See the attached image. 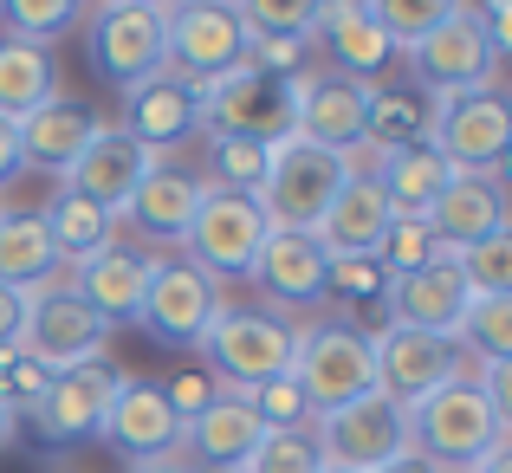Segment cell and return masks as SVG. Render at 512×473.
Returning <instances> with one entry per match:
<instances>
[{
  "mask_svg": "<svg viewBox=\"0 0 512 473\" xmlns=\"http://www.w3.org/2000/svg\"><path fill=\"white\" fill-rule=\"evenodd\" d=\"M344 175H350V156H331L305 137H286L266 156V175H260V188H253V201H260L266 221L286 227V234H318L325 208L344 188Z\"/></svg>",
  "mask_w": 512,
  "mask_h": 473,
  "instance_id": "3957f363",
  "label": "cell"
},
{
  "mask_svg": "<svg viewBox=\"0 0 512 473\" xmlns=\"http://www.w3.org/2000/svg\"><path fill=\"white\" fill-rule=\"evenodd\" d=\"M78 20H91V7H78V0H0V26H7V39H20V46L52 52V39H65Z\"/></svg>",
  "mask_w": 512,
  "mask_h": 473,
  "instance_id": "836d02e7",
  "label": "cell"
},
{
  "mask_svg": "<svg viewBox=\"0 0 512 473\" xmlns=\"http://www.w3.org/2000/svg\"><path fill=\"white\" fill-rule=\"evenodd\" d=\"M266 143L247 137H208V188H234V195H253L266 175Z\"/></svg>",
  "mask_w": 512,
  "mask_h": 473,
  "instance_id": "d590c367",
  "label": "cell"
},
{
  "mask_svg": "<svg viewBox=\"0 0 512 473\" xmlns=\"http://www.w3.org/2000/svg\"><path fill=\"white\" fill-rule=\"evenodd\" d=\"M428 150L448 162L454 175H500L512 156V104L493 85L441 98L428 111Z\"/></svg>",
  "mask_w": 512,
  "mask_h": 473,
  "instance_id": "5b68a950",
  "label": "cell"
},
{
  "mask_svg": "<svg viewBox=\"0 0 512 473\" xmlns=\"http://www.w3.org/2000/svg\"><path fill=\"white\" fill-rule=\"evenodd\" d=\"M325 292H331V299H344V305H370L376 324H383V292H389V273L370 260V253H363V260H331Z\"/></svg>",
  "mask_w": 512,
  "mask_h": 473,
  "instance_id": "7bdbcfd3",
  "label": "cell"
},
{
  "mask_svg": "<svg viewBox=\"0 0 512 473\" xmlns=\"http://www.w3.org/2000/svg\"><path fill=\"white\" fill-rule=\"evenodd\" d=\"M376 473H435V467H428V461H422V454H415V448H409V454H396V461H389V467H376Z\"/></svg>",
  "mask_w": 512,
  "mask_h": 473,
  "instance_id": "681fc988",
  "label": "cell"
},
{
  "mask_svg": "<svg viewBox=\"0 0 512 473\" xmlns=\"http://www.w3.org/2000/svg\"><path fill=\"white\" fill-rule=\"evenodd\" d=\"M247 65V26L227 0H188L163 7V72L188 78L195 91L221 85Z\"/></svg>",
  "mask_w": 512,
  "mask_h": 473,
  "instance_id": "277c9868",
  "label": "cell"
},
{
  "mask_svg": "<svg viewBox=\"0 0 512 473\" xmlns=\"http://www.w3.org/2000/svg\"><path fill=\"white\" fill-rule=\"evenodd\" d=\"M454 344H461V357L512 363V299H474L454 324Z\"/></svg>",
  "mask_w": 512,
  "mask_h": 473,
  "instance_id": "e575fe53",
  "label": "cell"
},
{
  "mask_svg": "<svg viewBox=\"0 0 512 473\" xmlns=\"http://www.w3.org/2000/svg\"><path fill=\"white\" fill-rule=\"evenodd\" d=\"M20 169H46V175H72V162L91 150V137H98V111L78 98H52L39 104L33 117H20Z\"/></svg>",
  "mask_w": 512,
  "mask_h": 473,
  "instance_id": "d4e9b609",
  "label": "cell"
},
{
  "mask_svg": "<svg viewBox=\"0 0 512 473\" xmlns=\"http://www.w3.org/2000/svg\"><path fill=\"white\" fill-rule=\"evenodd\" d=\"M130 473H195V467H182V461H163V467H130Z\"/></svg>",
  "mask_w": 512,
  "mask_h": 473,
  "instance_id": "f5cc1de1",
  "label": "cell"
},
{
  "mask_svg": "<svg viewBox=\"0 0 512 473\" xmlns=\"http://www.w3.org/2000/svg\"><path fill=\"white\" fill-rule=\"evenodd\" d=\"M201 195H208V175L175 169V162H156V169L137 182V195L124 201V214H117V221H130L143 240H156V247H182L188 227H195Z\"/></svg>",
  "mask_w": 512,
  "mask_h": 473,
  "instance_id": "44dd1931",
  "label": "cell"
},
{
  "mask_svg": "<svg viewBox=\"0 0 512 473\" xmlns=\"http://www.w3.org/2000/svg\"><path fill=\"white\" fill-rule=\"evenodd\" d=\"M260 435L266 428H260V415H253V402L240 396V389H221V396L182 428V448L195 454V473H240L247 454L260 448Z\"/></svg>",
  "mask_w": 512,
  "mask_h": 473,
  "instance_id": "603a6c76",
  "label": "cell"
},
{
  "mask_svg": "<svg viewBox=\"0 0 512 473\" xmlns=\"http://www.w3.org/2000/svg\"><path fill=\"white\" fill-rule=\"evenodd\" d=\"M325 473H338V467H325Z\"/></svg>",
  "mask_w": 512,
  "mask_h": 473,
  "instance_id": "db71d44e",
  "label": "cell"
},
{
  "mask_svg": "<svg viewBox=\"0 0 512 473\" xmlns=\"http://www.w3.org/2000/svg\"><path fill=\"white\" fill-rule=\"evenodd\" d=\"M247 279H260V292L273 299L266 312H279V318H286V312H312V305L331 299V292H325L331 253L318 247V234H286V227H273Z\"/></svg>",
  "mask_w": 512,
  "mask_h": 473,
  "instance_id": "e0dca14e",
  "label": "cell"
},
{
  "mask_svg": "<svg viewBox=\"0 0 512 473\" xmlns=\"http://www.w3.org/2000/svg\"><path fill=\"white\" fill-rule=\"evenodd\" d=\"M59 98V65L46 46H20V39H0V117L20 124L39 104Z\"/></svg>",
  "mask_w": 512,
  "mask_h": 473,
  "instance_id": "4dcf8cb0",
  "label": "cell"
},
{
  "mask_svg": "<svg viewBox=\"0 0 512 473\" xmlns=\"http://www.w3.org/2000/svg\"><path fill=\"white\" fill-rule=\"evenodd\" d=\"M266 234H273V221H266V208H260L253 195L208 188L182 247H188V266H201V273L221 286V279H247V273H253V260H260Z\"/></svg>",
  "mask_w": 512,
  "mask_h": 473,
  "instance_id": "9c48e42d",
  "label": "cell"
},
{
  "mask_svg": "<svg viewBox=\"0 0 512 473\" xmlns=\"http://www.w3.org/2000/svg\"><path fill=\"white\" fill-rule=\"evenodd\" d=\"M448 7L454 0H370V20L389 33L396 52H409V46H422V39L448 20Z\"/></svg>",
  "mask_w": 512,
  "mask_h": 473,
  "instance_id": "f35d334b",
  "label": "cell"
},
{
  "mask_svg": "<svg viewBox=\"0 0 512 473\" xmlns=\"http://www.w3.org/2000/svg\"><path fill=\"white\" fill-rule=\"evenodd\" d=\"M474 26H480V39H487L493 59L512 52V7H500V0H493V7H474Z\"/></svg>",
  "mask_w": 512,
  "mask_h": 473,
  "instance_id": "bcb514c9",
  "label": "cell"
},
{
  "mask_svg": "<svg viewBox=\"0 0 512 473\" xmlns=\"http://www.w3.org/2000/svg\"><path fill=\"white\" fill-rule=\"evenodd\" d=\"M201 124L208 137H247V143H286L299 137V78H266L240 65L234 78L201 91Z\"/></svg>",
  "mask_w": 512,
  "mask_h": 473,
  "instance_id": "8992f818",
  "label": "cell"
},
{
  "mask_svg": "<svg viewBox=\"0 0 512 473\" xmlns=\"http://www.w3.org/2000/svg\"><path fill=\"white\" fill-rule=\"evenodd\" d=\"M474 473H512V448H493V454H487V461H480Z\"/></svg>",
  "mask_w": 512,
  "mask_h": 473,
  "instance_id": "f907efd6",
  "label": "cell"
},
{
  "mask_svg": "<svg viewBox=\"0 0 512 473\" xmlns=\"http://www.w3.org/2000/svg\"><path fill=\"white\" fill-rule=\"evenodd\" d=\"M461 279L474 299H512V227L487 234L480 247L461 253Z\"/></svg>",
  "mask_w": 512,
  "mask_h": 473,
  "instance_id": "74e56055",
  "label": "cell"
},
{
  "mask_svg": "<svg viewBox=\"0 0 512 473\" xmlns=\"http://www.w3.org/2000/svg\"><path fill=\"white\" fill-rule=\"evenodd\" d=\"M208 350V376L221 389H260L273 376H292V350H299V324L266 312V305H221V318L201 337Z\"/></svg>",
  "mask_w": 512,
  "mask_h": 473,
  "instance_id": "7a4b0ae2",
  "label": "cell"
},
{
  "mask_svg": "<svg viewBox=\"0 0 512 473\" xmlns=\"http://www.w3.org/2000/svg\"><path fill=\"white\" fill-rule=\"evenodd\" d=\"M506 435L512 422L487 402V389L474 376H454L422 409H409V448L435 473H474L493 448H506Z\"/></svg>",
  "mask_w": 512,
  "mask_h": 473,
  "instance_id": "6da1fadb",
  "label": "cell"
},
{
  "mask_svg": "<svg viewBox=\"0 0 512 473\" xmlns=\"http://www.w3.org/2000/svg\"><path fill=\"white\" fill-rule=\"evenodd\" d=\"M195 130H208V124H201V91L188 85V78L150 72V78H137V85L124 91V137L143 143L150 156L188 143Z\"/></svg>",
  "mask_w": 512,
  "mask_h": 473,
  "instance_id": "ac0fdd59",
  "label": "cell"
},
{
  "mask_svg": "<svg viewBox=\"0 0 512 473\" xmlns=\"http://www.w3.org/2000/svg\"><path fill=\"white\" fill-rule=\"evenodd\" d=\"M312 39L331 46V72L357 78V85H376L389 72V59H396L389 33L370 20V0H331V7H318Z\"/></svg>",
  "mask_w": 512,
  "mask_h": 473,
  "instance_id": "83f0119b",
  "label": "cell"
},
{
  "mask_svg": "<svg viewBox=\"0 0 512 473\" xmlns=\"http://www.w3.org/2000/svg\"><path fill=\"white\" fill-rule=\"evenodd\" d=\"M422 221H428V234L441 240V253L461 260L467 247H480L487 234H500V227H506V188H500V175H454Z\"/></svg>",
  "mask_w": 512,
  "mask_h": 473,
  "instance_id": "7402d4cb",
  "label": "cell"
},
{
  "mask_svg": "<svg viewBox=\"0 0 512 473\" xmlns=\"http://www.w3.org/2000/svg\"><path fill=\"white\" fill-rule=\"evenodd\" d=\"M363 111H370V85L344 72H305L299 78V137L331 156L357 162L363 150Z\"/></svg>",
  "mask_w": 512,
  "mask_h": 473,
  "instance_id": "ffe728a7",
  "label": "cell"
},
{
  "mask_svg": "<svg viewBox=\"0 0 512 473\" xmlns=\"http://www.w3.org/2000/svg\"><path fill=\"white\" fill-rule=\"evenodd\" d=\"M389 221H396V214H389V201H383V188H376V175L350 162L338 201H331L325 221H318V247H325L331 260H363V253L376 260V240H383Z\"/></svg>",
  "mask_w": 512,
  "mask_h": 473,
  "instance_id": "484cf974",
  "label": "cell"
},
{
  "mask_svg": "<svg viewBox=\"0 0 512 473\" xmlns=\"http://www.w3.org/2000/svg\"><path fill=\"white\" fill-rule=\"evenodd\" d=\"M156 389H163V402L175 409V422H182V428L195 422V415L208 409L214 396H221V383H214L208 370H182V376H169V383H156Z\"/></svg>",
  "mask_w": 512,
  "mask_h": 473,
  "instance_id": "f6af8a7d",
  "label": "cell"
},
{
  "mask_svg": "<svg viewBox=\"0 0 512 473\" xmlns=\"http://www.w3.org/2000/svg\"><path fill=\"white\" fill-rule=\"evenodd\" d=\"M370 370H376V396H389L402 415L422 409L435 389H448L461 370V344L435 331H409V324H376L370 331Z\"/></svg>",
  "mask_w": 512,
  "mask_h": 473,
  "instance_id": "ba28073f",
  "label": "cell"
},
{
  "mask_svg": "<svg viewBox=\"0 0 512 473\" xmlns=\"http://www.w3.org/2000/svg\"><path fill=\"white\" fill-rule=\"evenodd\" d=\"M46 383H52V370L33 357V350H7V357H0V402H7V415H13V422L39 409Z\"/></svg>",
  "mask_w": 512,
  "mask_h": 473,
  "instance_id": "60d3db41",
  "label": "cell"
},
{
  "mask_svg": "<svg viewBox=\"0 0 512 473\" xmlns=\"http://www.w3.org/2000/svg\"><path fill=\"white\" fill-rule=\"evenodd\" d=\"M240 473H325V454H318L312 428H292V435H260V448L247 454Z\"/></svg>",
  "mask_w": 512,
  "mask_h": 473,
  "instance_id": "ab89813d",
  "label": "cell"
},
{
  "mask_svg": "<svg viewBox=\"0 0 512 473\" xmlns=\"http://www.w3.org/2000/svg\"><path fill=\"white\" fill-rule=\"evenodd\" d=\"M13 175H20V130L0 117V188H7Z\"/></svg>",
  "mask_w": 512,
  "mask_h": 473,
  "instance_id": "c3c4849f",
  "label": "cell"
},
{
  "mask_svg": "<svg viewBox=\"0 0 512 473\" xmlns=\"http://www.w3.org/2000/svg\"><path fill=\"white\" fill-rule=\"evenodd\" d=\"M163 156H150L143 143H130L124 130H98L91 137V150L72 162V175H65V188L85 201H98L104 214H124V201L137 195V182L156 169Z\"/></svg>",
  "mask_w": 512,
  "mask_h": 473,
  "instance_id": "cb8c5ba5",
  "label": "cell"
},
{
  "mask_svg": "<svg viewBox=\"0 0 512 473\" xmlns=\"http://www.w3.org/2000/svg\"><path fill=\"white\" fill-rule=\"evenodd\" d=\"M59 279V253L39 214H0V286L7 292H39Z\"/></svg>",
  "mask_w": 512,
  "mask_h": 473,
  "instance_id": "f546056e",
  "label": "cell"
},
{
  "mask_svg": "<svg viewBox=\"0 0 512 473\" xmlns=\"http://www.w3.org/2000/svg\"><path fill=\"white\" fill-rule=\"evenodd\" d=\"M234 13L247 33H312L318 26V0H247Z\"/></svg>",
  "mask_w": 512,
  "mask_h": 473,
  "instance_id": "ee69618b",
  "label": "cell"
},
{
  "mask_svg": "<svg viewBox=\"0 0 512 473\" xmlns=\"http://www.w3.org/2000/svg\"><path fill=\"white\" fill-rule=\"evenodd\" d=\"M98 435L111 441V454H124L130 467H163V461L182 454V422H175V409L163 402V389L137 383V376L117 383L111 415H104Z\"/></svg>",
  "mask_w": 512,
  "mask_h": 473,
  "instance_id": "9a60e30c",
  "label": "cell"
},
{
  "mask_svg": "<svg viewBox=\"0 0 512 473\" xmlns=\"http://www.w3.org/2000/svg\"><path fill=\"white\" fill-rule=\"evenodd\" d=\"M117 383H124V370H117L111 357H91V363H72V370H52L46 396H39V409H33L39 441H46V448H72V441L98 435L104 415H111Z\"/></svg>",
  "mask_w": 512,
  "mask_h": 473,
  "instance_id": "4fadbf2b",
  "label": "cell"
},
{
  "mask_svg": "<svg viewBox=\"0 0 512 473\" xmlns=\"http://www.w3.org/2000/svg\"><path fill=\"white\" fill-rule=\"evenodd\" d=\"M247 402H253V415H260L266 435H292V428H312V409H305V396H299V383H292V376H273V383L247 389Z\"/></svg>",
  "mask_w": 512,
  "mask_h": 473,
  "instance_id": "b9f144b4",
  "label": "cell"
},
{
  "mask_svg": "<svg viewBox=\"0 0 512 473\" xmlns=\"http://www.w3.org/2000/svg\"><path fill=\"white\" fill-rule=\"evenodd\" d=\"M20 331H26V292H7L0 286V357L20 350Z\"/></svg>",
  "mask_w": 512,
  "mask_h": 473,
  "instance_id": "7dc6e473",
  "label": "cell"
},
{
  "mask_svg": "<svg viewBox=\"0 0 512 473\" xmlns=\"http://www.w3.org/2000/svg\"><path fill=\"white\" fill-rule=\"evenodd\" d=\"M370 175H376V188H383V201H389V214H409V221H422L428 208H435V195L454 182V169L441 162L428 143H409V150H383L370 162Z\"/></svg>",
  "mask_w": 512,
  "mask_h": 473,
  "instance_id": "f1b7e54d",
  "label": "cell"
},
{
  "mask_svg": "<svg viewBox=\"0 0 512 473\" xmlns=\"http://www.w3.org/2000/svg\"><path fill=\"white\" fill-rule=\"evenodd\" d=\"M150 266L156 260H143L137 247H104V253H91L85 266H78L72 279H65V286L78 292V299L91 305V312H98L104 324H137V312H143V292H150Z\"/></svg>",
  "mask_w": 512,
  "mask_h": 473,
  "instance_id": "4316f807",
  "label": "cell"
},
{
  "mask_svg": "<svg viewBox=\"0 0 512 473\" xmlns=\"http://www.w3.org/2000/svg\"><path fill=\"white\" fill-rule=\"evenodd\" d=\"M46 221V234H52V253H59V266L72 260V266H85L91 253H104L117 240V214H104L98 201H85V195H72V188H59L52 195V208L39 214Z\"/></svg>",
  "mask_w": 512,
  "mask_h": 473,
  "instance_id": "1f68e13d",
  "label": "cell"
},
{
  "mask_svg": "<svg viewBox=\"0 0 512 473\" xmlns=\"http://www.w3.org/2000/svg\"><path fill=\"white\" fill-rule=\"evenodd\" d=\"M467 305H474V292H467V279H461V260H454V253H441V260H428L422 273L389 279L383 324H409V331L454 337V324H461Z\"/></svg>",
  "mask_w": 512,
  "mask_h": 473,
  "instance_id": "d6986e66",
  "label": "cell"
},
{
  "mask_svg": "<svg viewBox=\"0 0 512 473\" xmlns=\"http://www.w3.org/2000/svg\"><path fill=\"white\" fill-rule=\"evenodd\" d=\"M312 441H318V454H325V467H338V473H376V467L396 461V454H409V415H402L389 396H376V389H370V396H357V402H344V409L318 415Z\"/></svg>",
  "mask_w": 512,
  "mask_h": 473,
  "instance_id": "30bf717a",
  "label": "cell"
},
{
  "mask_svg": "<svg viewBox=\"0 0 512 473\" xmlns=\"http://www.w3.org/2000/svg\"><path fill=\"white\" fill-rule=\"evenodd\" d=\"M13 428H20V422H13V415H7V402H0V448L13 441Z\"/></svg>",
  "mask_w": 512,
  "mask_h": 473,
  "instance_id": "816d5d0a",
  "label": "cell"
},
{
  "mask_svg": "<svg viewBox=\"0 0 512 473\" xmlns=\"http://www.w3.org/2000/svg\"><path fill=\"white\" fill-rule=\"evenodd\" d=\"M91 65H98V78H111L117 91H130L137 78L163 72V7H150V0L91 7Z\"/></svg>",
  "mask_w": 512,
  "mask_h": 473,
  "instance_id": "5bb4252c",
  "label": "cell"
},
{
  "mask_svg": "<svg viewBox=\"0 0 512 473\" xmlns=\"http://www.w3.org/2000/svg\"><path fill=\"white\" fill-rule=\"evenodd\" d=\"M428 260H441V240L428 234V221L396 214V221L383 227V240H376V266H383L389 279H402V273H422Z\"/></svg>",
  "mask_w": 512,
  "mask_h": 473,
  "instance_id": "8d00e7d4",
  "label": "cell"
},
{
  "mask_svg": "<svg viewBox=\"0 0 512 473\" xmlns=\"http://www.w3.org/2000/svg\"><path fill=\"white\" fill-rule=\"evenodd\" d=\"M292 383H299L312 422L331 415V409H344V402H357V396H370V389H376L370 331H357V324H312V331H299Z\"/></svg>",
  "mask_w": 512,
  "mask_h": 473,
  "instance_id": "52a82bcc",
  "label": "cell"
},
{
  "mask_svg": "<svg viewBox=\"0 0 512 473\" xmlns=\"http://www.w3.org/2000/svg\"><path fill=\"white\" fill-rule=\"evenodd\" d=\"M409 59H415V78L435 91V104L493 85V65H500L487 52V39H480V26H474V7H448V20H441L422 46H409Z\"/></svg>",
  "mask_w": 512,
  "mask_h": 473,
  "instance_id": "2e32d148",
  "label": "cell"
},
{
  "mask_svg": "<svg viewBox=\"0 0 512 473\" xmlns=\"http://www.w3.org/2000/svg\"><path fill=\"white\" fill-rule=\"evenodd\" d=\"M0 214H7V208H0Z\"/></svg>",
  "mask_w": 512,
  "mask_h": 473,
  "instance_id": "11a10c76",
  "label": "cell"
},
{
  "mask_svg": "<svg viewBox=\"0 0 512 473\" xmlns=\"http://www.w3.org/2000/svg\"><path fill=\"white\" fill-rule=\"evenodd\" d=\"M104 344H111V324L91 312V305L78 299L65 279H52V286L26 292V331H20V350H33L46 370L91 363V357H104Z\"/></svg>",
  "mask_w": 512,
  "mask_h": 473,
  "instance_id": "7c38bea8",
  "label": "cell"
},
{
  "mask_svg": "<svg viewBox=\"0 0 512 473\" xmlns=\"http://www.w3.org/2000/svg\"><path fill=\"white\" fill-rule=\"evenodd\" d=\"M363 143H370L376 156H383V150H409V143H428V104L409 98V91H396V85H370Z\"/></svg>",
  "mask_w": 512,
  "mask_h": 473,
  "instance_id": "d6a6232c",
  "label": "cell"
},
{
  "mask_svg": "<svg viewBox=\"0 0 512 473\" xmlns=\"http://www.w3.org/2000/svg\"><path fill=\"white\" fill-rule=\"evenodd\" d=\"M221 318V286L188 260H156L150 266V292H143L137 324L156 337L163 350H201L208 324Z\"/></svg>",
  "mask_w": 512,
  "mask_h": 473,
  "instance_id": "8fae6325",
  "label": "cell"
}]
</instances>
